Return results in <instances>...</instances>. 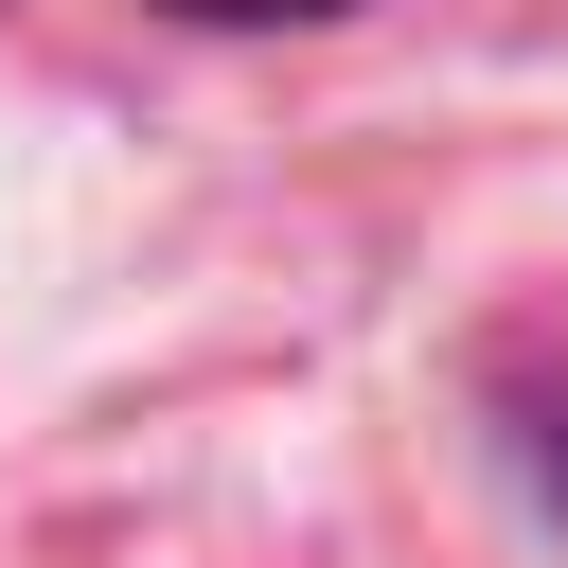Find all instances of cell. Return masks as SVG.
I'll return each instance as SVG.
<instances>
[{"mask_svg":"<svg viewBox=\"0 0 568 568\" xmlns=\"http://www.w3.org/2000/svg\"><path fill=\"white\" fill-rule=\"evenodd\" d=\"M515 462H532V479L568 497V408H532V426H515Z\"/></svg>","mask_w":568,"mask_h":568,"instance_id":"2","label":"cell"},{"mask_svg":"<svg viewBox=\"0 0 568 568\" xmlns=\"http://www.w3.org/2000/svg\"><path fill=\"white\" fill-rule=\"evenodd\" d=\"M160 18H213V36H284V18H355V0H160Z\"/></svg>","mask_w":568,"mask_h":568,"instance_id":"1","label":"cell"}]
</instances>
